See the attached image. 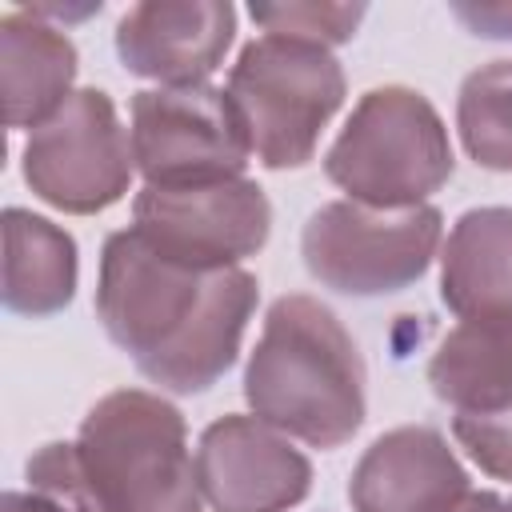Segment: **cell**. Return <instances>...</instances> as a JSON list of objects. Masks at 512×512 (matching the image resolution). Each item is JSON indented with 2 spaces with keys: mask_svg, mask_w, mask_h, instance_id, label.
Here are the masks:
<instances>
[{
  "mask_svg": "<svg viewBox=\"0 0 512 512\" xmlns=\"http://www.w3.org/2000/svg\"><path fill=\"white\" fill-rule=\"evenodd\" d=\"M444 216L432 204L372 208L332 200L300 232V256L316 284L340 296H392L412 288L436 260Z\"/></svg>",
  "mask_w": 512,
  "mask_h": 512,
  "instance_id": "6",
  "label": "cell"
},
{
  "mask_svg": "<svg viewBox=\"0 0 512 512\" xmlns=\"http://www.w3.org/2000/svg\"><path fill=\"white\" fill-rule=\"evenodd\" d=\"M76 240L28 212L8 208L4 212V308L16 316H56L76 296Z\"/></svg>",
  "mask_w": 512,
  "mask_h": 512,
  "instance_id": "16",
  "label": "cell"
},
{
  "mask_svg": "<svg viewBox=\"0 0 512 512\" xmlns=\"http://www.w3.org/2000/svg\"><path fill=\"white\" fill-rule=\"evenodd\" d=\"M224 92L264 168H304L344 104V68L332 48L264 32L240 48Z\"/></svg>",
  "mask_w": 512,
  "mask_h": 512,
  "instance_id": "5",
  "label": "cell"
},
{
  "mask_svg": "<svg viewBox=\"0 0 512 512\" xmlns=\"http://www.w3.org/2000/svg\"><path fill=\"white\" fill-rule=\"evenodd\" d=\"M196 480L212 512H288L312 492V464L256 416H220L200 432Z\"/></svg>",
  "mask_w": 512,
  "mask_h": 512,
  "instance_id": "10",
  "label": "cell"
},
{
  "mask_svg": "<svg viewBox=\"0 0 512 512\" xmlns=\"http://www.w3.org/2000/svg\"><path fill=\"white\" fill-rule=\"evenodd\" d=\"M24 476L72 512H204L184 416L144 388L100 396L76 440L36 448Z\"/></svg>",
  "mask_w": 512,
  "mask_h": 512,
  "instance_id": "2",
  "label": "cell"
},
{
  "mask_svg": "<svg viewBox=\"0 0 512 512\" xmlns=\"http://www.w3.org/2000/svg\"><path fill=\"white\" fill-rule=\"evenodd\" d=\"M260 284L244 268L196 272L156 256L132 228L104 240L96 316L140 376L176 396L208 392L240 356Z\"/></svg>",
  "mask_w": 512,
  "mask_h": 512,
  "instance_id": "1",
  "label": "cell"
},
{
  "mask_svg": "<svg viewBox=\"0 0 512 512\" xmlns=\"http://www.w3.org/2000/svg\"><path fill=\"white\" fill-rule=\"evenodd\" d=\"M448 12L484 40H512V0H452Z\"/></svg>",
  "mask_w": 512,
  "mask_h": 512,
  "instance_id": "20",
  "label": "cell"
},
{
  "mask_svg": "<svg viewBox=\"0 0 512 512\" xmlns=\"http://www.w3.org/2000/svg\"><path fill=\"white\" fill-rule=\"evenodd\" d=\"M440 300L472 324H512V208H468L440 248Z\"/></svg>",
  "mask_w": 512,
  "mask_h": 512,
  "instance_id": "13",
  "label": "cell"
},
{
  "mask_svg": "<svg viewBox=\"0 0 512 512\" xmlns=\"http://www.w3.org/2000/svg\"><path fill=\"white\" fill-rule=\"evenodd\" d=\"M232 36L236 8L228 0H144L116 20V56L160 88H192L224 64Z\"/></svg>",
  "mask_w": 512,
  "mask_h": 512,
  "instance_id": "11",
  "label": "cell"
},
{
  "mask_svg": "<svg viewBox=\"0 0 512 512\" xmlns=\"http://www.w3.org/2000/svg\"><path fill=\"white\" fill-rule=\"evenodd\" d=\"M132 140L100 88H76L24 140V184L68 216H96L132 188Z\"/></svg>",
  "mask_w": 512,
  "mask_h": 512,
  "instance_id": "8",
  "label": "cell"
},
{
  "mask_svg": "<svg viewBox=\"0 0 512 512\" xmlns=\"http://www.w3.org/2000/svg\"><path fill=\"white\" fill-rule=\"evenodd\" d=\"M456 512H512V496H500V492H468V500Z\"/></svg>",
  "mask_w": 512,
  "mask_h": 512,
  "instance_id": "22",
  "label": "cell"
},
{
  "mask_svg": "<svg viewBox=\"0 0 512 512\" xmlns=\"http://www.w3.org/2000/svg\"><path fill=\"white\" fill-rule=\"evenodd\" d=\"M252 20L268 36H288L304 44H348L364 20V4H328V0H276V4H256L252 0Z\"/></svg>",
  "mask_w": 512,
  "mask_h": 512,
  "instance_id": "18",
  "label": "cell"
},
{
  "mask_svg": "<svg viewBox=\"0 0 512 512\" xmlns=\"http://www.w3.org/2000/svg\"><path fill=\"white\" fill-rule=\"evenodd\" d=\"M0 512H72L64 500H56V496H48V492H36V488H28V492H4V500H0Z\"/></svg>",
  "mask_w": 512,
  "mask_h": 512,
  "instance_id": "21",
  "label": "cell"
},
{
  "mask_svg": "<svg viewBox=\"0 0 512 512\" xmlns=\"http://www.w3.org/2000/svg\"><path fill=\"white\" fill-rule=\"evenodd\" d=\"M76 44L36 12L20 8L0 20V76L8 128H36L60 112L76 80Z\"/></svg>",
  "mask_w": 512,
  "mask_h": 512,
  "instance_id": "14",
  "label": "cell"
},
{
  "mask_svg": "<svg viewBox=\"0 0 512 512\" xmlns=\"http://www.w3.org/2000/svg\"><path fill=\"white\" fill-rule=\"evenodd\" d=\"M456 444L492 480H512V408L484 420H452Z\"/></svg>",
  "mask_w": 512,
  "mask_h": 512,
  "instance_id": "19",
  "label": "cell"
},
{
  "mask_svg": "<svg viewBox=\"0 0 512 512\" xmlns=\"http://www.w3.org/2000/svg\"><path fill=\"white\" fill-rule=\"evenodd\" d=\"M128 140L148 188L240 180L252 148L224 88H144L128 104Z\"/></svg>",
  "mask_w": 512,
  "mask_h": 512,
  "instance_id": "7",
  "label": "cell"
},
{
  "mask_svg": "<svg viewBox=\"0 0 512 512\" xmlns=\"http://www.w3.org/2000/svg\"><path fill=\"white\" fill-rule=\"evenodd\" d=\"M472 484L448 440L428 424L376 436L352 468V512H456Z\"/></svg>",
  "mask_w": 512,
  "mask_h": 512,
  "instance_id": "12",
  "label": "cell"
},
{
  "mask_svg": "<svg viewBox=\"0 0 512 512\" xmlns=\"http://www.w3.org/2000/svg\"><path fill=\"white\" fill-rule=\"evenodd\" d=\"M452 172L456 156L440 112L424 92L404 84L364 92L324 152V176L348 200L372 208L424 204Z\"/></svg>",
  "mask_w": 512,
  "mask_h": 512,
  "instance_id": "4",
  "label": "cell"
},
{
  "mask_svg": "<svg viewBox=\"0 0 512 512\" xmlns=\"http://www.w3.org/2000/svg\"><path fill=\"white\" fill-rule=\"evenodd\" d=\"M364 384V356L328 304L304 292L272 300L244 368V400L256 420L312 448H340L364 424Z\"/></svg>",
  "mask_w": 512,
  "mask_h": 512,
  "instance_id": "3",
  "label": "cell"
},
{
  "mask_svg": "<svg viewBox=\"0 0 512 512\" xmlns=\"http://www.w3.org/2000/svg\"><path fill=\"white\" fill-rule=\"evenodd\" d=\"M428 384L452 420H484L512 408V324L460 320L428 360Z\"/></svg>",
  "mask_w": 512,
  "mask_h": 512,
  "instance_id": "15",
  "label": "cell"
},
{
  "mask_svg": "<svg viewBox=\"0 0 512 512\" xmlns=\"http://www.w3.org/2000/svg\"><path fill=\"white\" fill-rule=\"evenodd\" d=\"M464 152L488 172H512V60L480 64L456 92Z\"/></svg>",
  "mask_w": 512,
  "mask_h": 512,
  "instance_id": "17",
  "label": "cell"
},
{
  "mask_svg": "<svg viewBox=\"0 0 512 512\" xmlns=\"http://www.w3.org/2000/svg\"><path fill=\"white\" fill-rule=\"evenodd\" d=\"M132 232L164 260L220 272L256 256L272 232V204L248 176L200 188H140L132 200Z\"/></svg>",
  "mask_w": 512,
  "mask_h": 512,
  "instance_id": "9",
  "label": "cell"
}]
</instances>
